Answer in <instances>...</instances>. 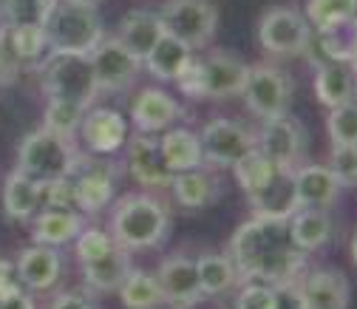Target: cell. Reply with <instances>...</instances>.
Here are the masks:
<instances>
[{"instance_id": "cell-21", "label": "cell", "mask_w": 357, "mask_h": 309, "mask_svg": "<svg viewBox=\"0 0 357 309\" xmlns=\"http://www.w3.org/2000/svg\"><path fill=\"white\" fill-rule=\"evenodd\" d=\"M165 37V26H162V17L156 12H148V9H133L122 17L119 23V43L137 57V60H145L153 46Z\"/></svg>"}, {"instance_id": "cell-40", "label": "cell", "mask_w": 357, "mask_h": 309, "mask_svg": "<svg viewBox=\"0 0 357 309\" xmlns=\"http://www.w3.org/2000/svg\"><path fill=\"white\" fill-rule=\"evenodd\" d=\"M329 170L340 188H357V145H332Z\"/></svg>"}, {"instance_id": "cell-4", "label": "cell", "mask_w": 357, "mask_h": 309, "mask_svg": "<svg viewBox=\"0 0 357 309\" xmlns=\"http://www.w3.org/2000/svg\"><path fill=\"white\" fill-rule=\"evenodd\" d=\"M250 66L227 52H210L193 57L188 68L176 77V85L193 100H230L241 97Z\"/></svg>"}, {"instance_id": "cell-44", "label": "cell", "mask_w": 357, "mask_h": 309, "mask_svg": "<svg viewBox=\"0 0 357 309\" xmlns=\"http://www.w3.org/2000/svg\"><path fill=\"white\" fill-rule=\"evenodd\" d=\"M273 292H275V309H303V295L298 281L275 284Z\"/></svg>"}, {"instance_id": "cell-1", "label": "cell", "mask_w": 357, "mask_h": 309, "mask_svg": "<svg viewBox=\"0 0 357 309\" xmlns=\"http://www.w3.org/2000/svg\"><path fill=\"white\" fill-rule=\"evenodd\" d=\"M236 264L238 284L247 281H261V284H284V281H298L306 273V258L289 233L287 222L278 218H250L244 222L230 241L227 253Z\"/></svg>"}, {"instance_id": "cell-10", "label": "cell", "mask_w": 357, "mask_h": 309, "mask_svg": "<svg viewBox=\"0 0 357 309\" xmlns=\"http://www.w3.org/2000/svg\"><path fill=\"white\" fill-rule=\"evenodd\" d=\"M255 148L281 170H295L303 165L306 153V128L301 119H295L289 111L261 119V128L255 130Z\"/></svg>"}, {"instance_id": "cell-43", "label": "cell", "mask_w": 357, "mask_h": 309, "mask_svg": "<svg viewBox=\"0 0 357 309\" xmlns=\"http://www.w3.org/2000/svg\"><path fill=\"white\" fill-rule=\"evenodd\" d=\"M20 68H23V60L17 57V52L12 46V34L3 26V29H0V85L15 82Z\"/></svg>"}, {"instance_id": "cell-46", "label": "cell", "mask_w": 357, "mask_h": 309, "mask_svg": "<svg viewBox=\"0 0 357 309\" xmlns=\"http://www.w3.org/2000/svg\"><path fill=\"white\" fill-rule=\"evenodd\" d=\"M0 309H37V303L26 289L15 287V289L0 295Z\"/></svg>"}, {"instance_id": "cell-25", "label": "cell", "mask_w": 357, "mask_h": 309, "mask_svg": "<svg viewBox=\"0 0 357 309\" xmlns=\"http://www.w3.org/2000/svg\"><path fill=\"white\" fill-rule=\"evenodd\" d=\"M289 233H292V241L303 250V253H315L321 250L329 239H332V218H329V210H321V207H298L292 216H289Z\"/></svg>"}, {"instance_id": "cell-11", "label": "cell", "mask_w": 357, "mask_h": 309, "mask_svg": "<svg viewBox=\"0 0 357 309\" xmlns=\"http://www.w3.org/2000/svg\"><path fill=\"white\" fill-rule=\"evenodd\" d=\"M199 142H202V159L210 167H233L241 156L255 151V130L247 128L244 122L215 116L202 128Z\"/></svg>"}, {"instance_id": "cell-27", "label": "cell", "mask_w": 357, "mask_h": 309, "mask_svg": "<svg viewBox=\"0 0 357 309\" xmlns=\"http://www.w3.org/2000/svg\"><path fill=\"white\" fill-rule=\"evenodd\" d=\"M159 148H162V156L170 173H182V170H193L204 165L199 134H193L188 128H167L159 140Z\"/></svg>"}, {"instance_id": "cell-16", "label": "cell", "mask_w": 357, "mask_h": 309, "mask_svg": "<svg viewBox=\"0 0 357 309\" xmlns=\"http://www.w3.org/2000/svg\"><path fill=\"white\" fill-rule=\"evenodd\" d=\"M303 309H349L351 287L340 270H312L298 278Z\"/></svg>"}, {"instance_id": "cell-29", "label": "cell", "mask_w": 357, "mask_h": 309, "mask_svg": "<svg viewBox=\"0 0 357 309\" xmlns=\"http://www.w3.org/2000/svg\"><path fill=\"white\" fill-rule=\"evenodd\" d=\"M193 60V49L185 46L182 40H176L165 31V37L153 46V52L142 60V66L156 77V80H165V82H176V77L188 68V63Z\"/></svg>"}, {"instance_id": "cell-23", "label": "cell", "mask_w": 357, "mask_h": 309, "mask_svg": "<svg viewBox=\"0 0 357 309\" xmlns=\"http://www.w3.org/2000/svg\"><path fill=\"white\" fill-rule=\"evenodd\" d=\"M82 281L88 289L94 292H116L125 281V276L130 273V250L125 247H114L105 255L94 258V261H82Z\"/></svg>"}, {"instance_id": "cell-32", "label": "cell", "mask_w": 357, "mask_h": 309, "mask_svg": "<svg viewBox=\"0 0 357 309\" xmlns=\"http://www.w3.org/2000/svg\"><path fill=\"white\" fill-rule=\"evenodd\" d=\"M122 298L125 309H159L165 303L162 287L156 281V273H145V270H133L125 276L122 287L116 289Z\"/></svg>"}, {"instance_id": "cell-45", "label": "cell", "mask_w": 357, "mask_h": 309, "mask_svg": "<svg viewBox=\"0 0 357 309\" xmlns=\"http://www.w3.org/2000/svg\"><path fill=\"white\" fill-rule=\"evenodd\" d=\"M49 309H97V306L85 292H63V295H57L52 301Z\"/></svg>"}, {"instance_id": "cell-26", "label": "cell", "mask_w": 357, "mask_h": 309, "mask_svg": "<svg viewBox=\"0 0 357 309\" xmlns=\"http://www.w3.org/2000/svg\"><path fill=\"white\" fill-rule=\"evenodd\" d=\"M167 188L173 190V199L188 210H202V207H207L218 199V182L202 167L173 173Z\"/></svg>"}, {"instance_id": "cell-3", "label": "cell", "mask_w": 357, "mask_h": 309, "mask_svg": "<svg viewBox=\"0 0 357 309\" xmlns=\"http://www.w3.org/2000/svg\"><path fill=\"white\" fill-rule=\"evenodd\" d=\"M46 49L63 54H91L105 37L97 6L82 0H52L49 15L43 20Z\"/></svg>"}, {"instance_id": "cell-50", "label": "cell", "mask_w": 357, "mask_h": 309, "mask_svg": "<svg viewBox=\"0 0 357 309\" xmlns=\"http://www.w3.org/2000/svg\"><path fill=\"white\" fill-rule=\"evenodd\" d=\"M351 100L357 103V66H354V94H351Z\"/></svg>"}, {"instance_id": "cell-12", "label": "cell", "mask_w": 357, "mask_h": 309, "mask_svg": "<svg viewBox=\"0 0 357 309\" xmlns=\"http://www.w3.org/2000/svg\"><path fill=\"white\" fill-rule=\"evenodd\" d=\"M88 60H91V68H94L97 88L105 94L128 91L137 82L142 68V60L133 57L116 37H102L94 46V52L88 54Z\"/></svg>"}, {"instance_id": "cell-52", "label": "cell", "mask_w": 357, "mask_h": 309, "mask_svg": "<svg viewBox=\"0 0 357 309\" xmlns=\"http://www.w3.org/2000/svg\"><path fill=\"white\" fill-rule=\"evenodd\" d=\"M82 3H91V6H97V3H100V0H82Z\"/></svg>"}, {"instance_id": "cell-17", "label": "cell", "mask_w": 357, "mask_h": 309, "mask_svg": "<svg viewBox=\"0 0 357 309\" xmlns=\"http://www.w3.org/2000/svg\"><path fill=\"white\" fill-rule=\"evenodd\" d=\"M292 185H295L298 207H321V210H329L343 190L329 165H306V162L292 170Z\"/></svg>"}, {"instance_id": "cell-7", "label": "cell", "mask_w": 357, "mask_h": 309, "mask_svg": "<svg viewBox=\"0 0 357 309\" xmlns=\"http://www.w3.org/2000/svg\"><path fill=\"white\" fill-rule=\"evenodd\" d=\"M159 17L165 31L193 52L210 46L218 31V9L213 0H165Z\"/></svg>"}, {"instance_id": "cell-15", "label": "cell", "mask_w": 357, "mask_h": 309, "mask_svg": "<svg viewBox=\"0 0 357 309\" xmlns=\"http://www.w3.org/2000/svg\"><path fill=\"white\" fill-rule=\"evenodd\" d=\"M79 137L85 142V148L97 153V156H108L116 153L125 145L128 137V122L119 111L114 108H91L82 114V125H79Z\"/></svg>"}, {"instance_id": "cell-30", "label": "cell", "mask_w": 357, "mask_h": 309, "mask_svg": "<svg viewBox=\"0 0 357 309\" xmlns=\"http://www.w3.org/2000/svg\"><path fill=\"white\" fill-rule=\"evenodd\" d=\"M3 210L15 222H29L34 213L40 210V185L29 179L26 173L17 167L6 176V188H3Z\"/></svg>"}, {"instance_id": "cell-34", "label": "cell", "mask_w": 357, "mask_h": 309, "mask_svg": "<svg viewBox=\"0 0 357 309\" xmlns=\"http://www.w3.org/2000/svg\"><path fill=\"white\" fill-rule=\"evenodd\" d=\"M82 114H85V108L77 105V103H68V100H49L46 114H43V128L54 130V134H60V137H66V140H74V137L79 134Z\"/></svg>"}, {"instance_id": "cell-9", "label": "cell", "mask_w": 357, "mask_h": 309, "mask_svg": "<svg viewBox=\"0 0 357 309\" xmlns=\"http://www.w3.org/2000/svg\"><path fill=\"white\" fill-rule=\"evenodd\" d=\"M292 94H295V82L287 71H281L270 63L250 66L241 97L258 119H270V116L287 114L289 103H292Z\"/></svg>"}, {"instance_id": "cell-36", "label": "cell", "mask_w": 357, "mask_h": 309, "mask_svg": "<svg viewBox=\"0 0 357 309\" xmlns=\"http://www.w3.org/2000/svg\"><path fill=\"white\" fill-rule=\"evenodd\" d=\"M326 134L332 145H357V103H343L337 108H329Z\"/></svg>"}, {"instance_id": "cell-20", "label": "cell", "mask_w": 357, "mask_h": 309, "mask_svg": "<svg viewBox=\"0 0 357 309\" xmlns=\"http://www.w3.org/2000/svg\"><path fill=\"white\" fill-rule=\"evenodd\" d=\"M60 255L57 247H46V244H31L26 250H20L17 264H15V273L17 278L29 287V289H52L60 281Z\"/></svg>"}, {"instance_id": "cell-35", "label": "cell", "mask_w": 357, "mask_h": 309, "mask_svg": "<svg viewBox=\"0 0 357 309\" xmlns=\"http://www.w3.org/2000/svg\"><path fill=\"white\" fill-rule=\"evenodd\" d=\"M312 29H321L346 17H357V0H306V15Z\"/></svg>"}, {"instance_id": "cell-13", "label": "cell", "mask_w": 357, "mask_h": 309, "mask_svg": "<svg viewBox=\"0 0 357 309\" xmlns=\"http://www.w3.org/2000/svg\"><path fill=\"white\" fill-rule=\"evenodd\" d=\"M116 179H119V167H116L114 162H108V159H91V156H79L77 170L71 173L77 210L100 213V210L114 199Z\"/></svg>"}, {"instance_id": "cell-53", "label": "cell", "mask_w": 357, "mask_h": 309, "mask_svg": "<svg viewBox=\"0 0 357 309\" xmlns=\"http://www.w3.org/2000/svg\"><path fill=\"white\" fill-rule=\"evenodd\" d=\"M0 88H3V85H0Z\"/></svg>"}, {"instance_id": "cell-37", "label": "cell", "mask_w": 357, "mask_h": 309, "mask_svg": "<svg viewBox=\"0 0 357 309\" xmlns=\"http://www.w3.org/2000/svg\"><path fill=\"white\" fill-rule=\"evenodd\" d=\"M49 6L52 0H9L6 9H3V17L9 29H17V26H43L49 15Z\"/></svg>"}, {"instance_id": "cell-14", "label": "cell", "mask_w": 357, "mask_h": 309, "mask_svg": "<svg viewBox=\"0 0 357 309\" xmlns=\"http://www.w3.org/2000/svg\"><path fill=\"white\" fill-rule=\"evenodd\" d=\"M125 165H128V173L142 188H167L170 179H173L170 167L165 165L159 140L153 134H139V137H133L128 142Z\"/></svg>"}, {"instance_id": "cell-2", "label": "cell", "mask_w": 357, "mask_h": 309, "mask_svg": "<svg viewBox=\"0 0 357 309\" xmlns=\"http://www.w3.org/2000/svg\"><path fill=\"white\" fill-rule=\"evenodd\" d=\"M111 236L125 250H151L159 247L170 230L167 207L151 193H128L114 204Z\"/></svg>"}, {"instance_id": "cell-24", "label": "cell", "mask_w": 357, "mask_h": 309, "mask_svg": "<svg viewBox=\"0 0 357 309\" xmlns=\"http://www.w3.org/2000/svg\"><path fill=\"white\" fill-rule=\"evenodd\" d=\"M82 230H85V218L77 210H40L34 216L31 239L34 244L63 247L71 239H77Z\"/></svg>"}, {"instance_id": "cell-41", "label": "cell", "mask_w": 357, "mask_h": 309, "mask_svg": "<svg viewBox=\"0 0 357 309\" xmlns=\"http://www.w3.org/2000/svg\"><path fill=\"white\" fill-rule=\"evenodd\" d=\"M114 247H116L114 236L102 233L100 227H85V230L77 236V261H79V264H82V261H94V258L105 255V253L114 250Z\"/></svg>"}, {"instance_id": "cell-18", "label": "cell", "mask_w": 357, "mask_h": 309, "mask_svg": "<svg viewBox=\"0 0 357 309\" xmlns=\"http://www.w3.org/2000/svg\"><path fill=\"white\" fill-rule=\"evenodd\" d=\"M156 281L162 287L165 303L170 306H185L202 295L199 273H196V261L188 255H170L159 264Z\"/></svg>"}, {"instance_id": "cell-49", "label": "cell", "mask_w": 357, "mask_h": 309, "mask_svg": "<svg viewBox=\"0 0 357 309\" xmlns=\"http://www.w3.org/2000/svg\"><path fill=\"white\" fill-rule=\"evenodd\" d=\"M351 261H354V267H357V233H354V239H351Z\"/></svg>"}, {"instance_id": "cell-31", "label": "cell", "mask_w": 357, "mask_h": 309, "mask_svg": "<svg viewBox=\"0 0 357 309\" xmlns=\"http://www.w3.org/2000/svg\"><path fill=\"white\" fill-rule=\"evenodd\" d=\"M196 273L202 284V295L218 298L230 292L238 284V273L230 255H218V253H204L196 258Z\"/></svg>"}, {"instance_id": "cell-8", "label": "cell", "mask_w": 357, "mask_h": 309, "mask_svg": "<svg viewBox=\"0 0 357 309\" xmlns=\"http://www.w3.org/2000/svg\"><path fill=\"white\" fill-rule=\"evenodd\" d=\"M309 34L312 26L295 6H273L258 20V43L273 57H303Z\"/></svg>"}, {"instance_id": "cell-47", "label": "cell", "mask_w": 357, "mask_h": 309, "mask_svg": "<svg viewBox=\"0 0 357 309\" xmlns=\"http://www.w3.org/2000/svg\"><path fill=\"white\" fill-rule=\"evenodd\" d=\"M15 276H17V273H15V264H12V261H6V258H0V295L17 287Z\"/></svg>"}, {"instance_id": "cell-51", "label": "cell", "mask_w": 357, "mask_h": 309, "mask_svg": "<svg viewBox=\"0 0 357 309\" xmlns=\"http://www.w3.org/2000/svg\"><path fill=\"white\" fill-rule=\"evenodd\" d=\"M6 3H9V0H0V15H3V9H6Z\"/></svg>"}, {"instance_id": "cell-19", "label": "cell", "mask_w": 357, "mask_h": 309, "mask_svg": "<svg viewBox=\"0 0 357 309\" xmlns=\"http://www.w3.org/2000/svg\"><path fill=\"white\" fill-rule=\"evenodd\" d=\"M178 116H182V108L162 88H142L130 105V119L139 128V134H165Z\"/></svg>"}, {"instance_id": "cell-6", "label": "cell", "mask_w": 357, "mask_h": 309, "mask_svg": "<svg viewBox=\"0 0 357 309\" xmlns=\"http://www.w3.org/2000/svg\"><path fill=\"white\" fill-rule=\"evenodd\" d=\"M40 85L49 100H68L85 111L94 105L100 88L88 54H63L52 52L40 66Z\"/></svg>"}, {"instance_id": "cell-38", "label": "cell", "mask_w": 357, "mask_h": 309, "mask_svg": "<svg viewBox=\"0 0 357 309\" xmlns=\"http://www.w3.org/2000/svg\"><path fill=\"white\" fill-rule=\"evenodd\" d=\"M9 34H12V46H15V52L23 63H37L40 60L43 49H46L43 26H17V29H9Z\"/></svg>"}, {"instance_id": "cell-33", "label": "cell", "mask_w": 357, "mask_h": 309, "mask_svg": "<svg viewBox=\"0 0 357 309\" xmlns=\"http://www.w3.org/2000/svg\"><path fill=\"white\" fill-rule=\"evenodd\" d=\"M278 170H281V167H275V165H273L270 159H266L258 148H255V151H250L247 156H241V159L233 165L236 182H238V188H241L247 196L258 193V190H261L266 182H270Z\"/></svg>"}, {"instance_id": "cell-5", "label": "cell", "mask_w": 357, "mask_h": 309, "mask_svg": "<svg viewBox=\"0 0 357 309\" xmlns=\"http://www.w3.org/2000/svg\"><path fill=\"white\" fill-rule=\"evenodd\" d=\"M79 156L82 153L74 148V140H66L49 128H40L23 137L17 148V170L26 173L37 185H43L71 176L77 170Z\"/></svg>"}, {"instance_id": "cell-28", "label": "cell", "mask_w": 357, "mask_h": 309, "mask_svg": "<svg viewBox=\"0 0 357 309\" xmlns=\"http://www.w3.org/2000/svg\"><path fill=\"white\" fill-rule=\"evenodd\" d=\"M315 94L326 108L351 103L354 94V66L351 63H324L315 68Z\"/></svg>"}, {"instance_id": "cell-39", "label": "cell", "mask_w": 357, "mask_h": 309, "mask_svg": "<svg viewBox=\"0 0 357 309\" xmlns=\"http://www.w3.org/2000/svg\"><path fill=\"white\" fill-rule=\"evenodd\" d=\"M40 207L43 210H77L71 176L54 179V182H43L40 185Z\"/></svg>"}, {"instance_id": "cell-48", "label": "cell", "mask_w": 357, "mask_h": 309, "mask_svg": "<svg viewBox=\"0 0 357 309\" xmlns=\"http://www.w3.org/2000/svg\"><path fill=\"white\" fill-rule=\"evenodd\" d=\"M173 309H221V303L213 301L210 295H199L196 301H190V303H185V306H173Z\"/></svg>"}, {"instance_id": "cell-22", "label": "cell", "mask_w": 357, "mask_h": 309, "mask_svg": "<svg viewBox=\"0 0 357 309\" xmlns=\"http://www.w3.org/2000/svg\"><path fill=\"white\" fill-rule=\"evenodd\" d=\"M247 199H250L255 216H261V218H278V222H289V216L298 210L295 185H292V170H278L258 193H252Z\"/></svg>"}, {"instance_id": "cell-42", "label": "cell", "mask_w": 357, "mask_h": 309, "mask_svg": "<svg viewBox=\"0 0 357 309\" xmlns=\"http://www.w3.org/2000/svg\"><path fill=\"white\" fill-rule=\"evenodd\" d=\"M236 309H275V292H273V287L270 284H261V281H247L238 289Z\"/></svg>"}]
</instances>
